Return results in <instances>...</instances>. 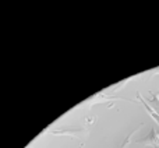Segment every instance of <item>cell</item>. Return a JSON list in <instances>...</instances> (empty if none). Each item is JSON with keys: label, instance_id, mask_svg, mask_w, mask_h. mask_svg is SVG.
I'll list each match as a JSON object with an SVG mask.
<instances>
[{"label": "cell", "instance_id": "cell-1", "mask_svg": "<svg viewBox=\"0 0 159 148\" xmlns=\"http://www.w3.org/2000/svg\"><path fill=\"white\" fill-rule=\"evenodd\" d=\"M138 144H143V146H151V147H159V134L155 129H151V132L145 136V137L140 138L137 141Z\"/></svg>", "mask_w": 159, "mask_h": 148}, {"label": "cell", "instance_id": "cell-2", "mask_svg": "<svg viewBox=\"0 0 159 148\" xmlns=\"http://www.w3.org/2000/svg\"><path fill=\"white\" fill-rule=\"evenodd\" d=\"M138 99H140V101L143 102V105H144V108H145V109H147V112H148V115L151 116V118L154 119V120H155V122H157V123L159 124V113L155 112V110L152 109V108L149 106L148 104H147V101H144V99H143V96H141L140 94H138Z\"/></svg>", "mask_w": 159, "mask_h": 148}, {"label": "cell", "instance_id": "cell-3", "mask_svg": "<svg viewBox=\"0 0 159 148\" xmlns=\"http://www.w3.org/2000/svg\"><path fill=\"white\" fill-rule=\"evenodd\" d=\"M141 127H143V124H140V126H138L137 129H134V130H133V132L130 133V134H127V137L124 138V140H123V143H121L120 146H119V148H126L127 146H129V144H130V141H131V137H133V134H134L135 132H138V130H140Z\"/></svg>", "mask_w": 159, "mask_h": 148}]
</instances>
